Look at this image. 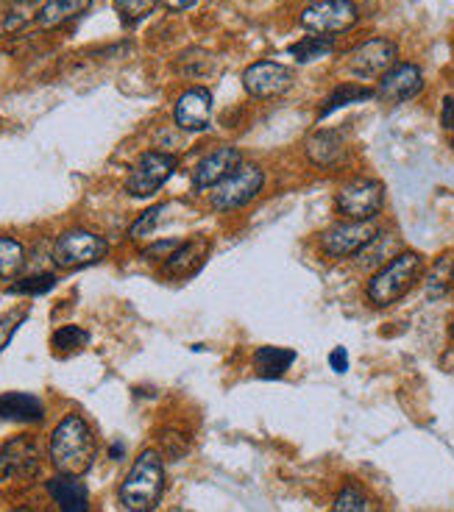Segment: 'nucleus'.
Returning a JSON list of instances; mask_svg holds the SVG:
<instances>
[{
  "label": "nucleus",
  "mask_w": 454,
  "mask_h": 512,
  "mask_svg": "<svg viewBox=\"0 0 454 512\" xmlns=\"http://www.w3.org/2000/svg\"><path fill=\"white\" fill-rule=\"evenodd\" d=\"M452 98H454V95H452Z\"/></svg>",
  "instance_id": "nucleus-42"
},
{
  "label": "nucleus",
  "mask_w": 454,
  "mask_h": 512,
  "mask_svg": "<svg viewBox=\"0 0 454 512\" xmlns=\"http://www.w3.org/2000/svg\"><path fill=\"white\" fill-rule=\"evenodd\" d=\"M156 9V0H115V12L123 26L134 28Z\"/></svg>",
  "instance_id": "nucleus-28"
},
{
  "label": "nucleus",
  "mask_w": 454,
  "mask_h": 512,
  "mask_svg": "<svg viewBox=\"0 0 454 512\" xmlns=\"http://www.w3.org/2000/svg\"><path fill=\"white\" fill-rule=\"evenodd\" d=\"M165 493V465L156 451H143L120 482V504L129 512H151Z\"/></svg>",
  "instance_id": "nucleus-3"
},
{
  "label": "nucleus",
  "mask_w": 454,
  "mask_h": 512,
  "mask_svg": "<svg viewBox=\"0 0 454 512\" xmlns=\"http://www.w3.org/2000/svg\"><path fill=\"white\" fill-rule=\"evenodd\" d=\"M449 334H452V340H454V315H452V323H449Z\"/></svg>",
  "instance_id": "nucleus-37"
},
{
  "label": "nucleus",
  "mask_w": 454,
  "mask_h": 512,
  "mask_svg": "<svg viewBox=\"0 0 454 512\" xmlns=\"http://www.w3.org/2000/svg\"><path fill=\"white\" fill-rule=\"evenodd\" d=\"M176 248H179V243H156V245H151V248H145V256H148V259H162V256H170L173 254V251H176Z\"/></svg>",
  "instance_id": "nucleus-35"
},
{
  "label": "nucleus",
  "mask_w": 454,
  "mask_h": 512,
  "mask_svg": "<svg viewBox=\"0 0 454 512\" xmlns=\"http://www.w3.org/2000/svg\"><path fill=\"white\" fill-rule=\"evenodd\" d=\"M173 173H176V156L165 154V151H148L129 170L126 192H129L131 198H151L154 192L162 190V184Z\"/></svg>",
  "instance_id": "nucleus-9"
},
{
  "label": "nucleus",
  "mask_w": 454,
  "mask_h": 512,
  "mask_svg": "<svg viewBox=\"0 0 454 512\" xmlns=\"http://www.w3.org/2000/svg\"><path fill=\"white\" fill-rule=\"evenodd\" d=\"M209 251H212L209 237H195V240H187V243L179 245V248L168 256V262H165V273H168V276H176V279H187V276H193L195 270L207 262Z\"/></svg>",
  "instance_id": "nucleus-17"
},
{
  "label": "nucleus",
  "mask_w": 454,
  "mask_h": 512,
  "mask_svg": "<svg viewBox=\"0 0 454 512\" xmlns=\"http://www.w3.org/2000/svg\"><path fill=\"white\" fill-rule=\"evenodd\" d=\"M385 209V184L368 176L346 181L335 195V212L343 220L374 223Z\"/></svg>",
  "instance_id": "nucleus-4"
},
{
  "label": "nucleus",
  "mask_w": 454,
  "mask_h": 512,
  "mask_svg": "<svg viewBox=\"0 0 454 512\" xmlns=\"http://www.w3.org/2000/svg\"><path fill=\"white\" fill-rule=\"evenodd\" d=\"M371 501L365 496V490L360 485H346L338 493V499L332 504V512H368Z\"/></svg>",
  "instance_id": "nucleus-29"
},
{
  "label": "nucleus",
  "mask_w": 454,
  "mask_h": 512,
  "mask_svg": "<svg viewBox=\"0 0 454 512\" xmlns=\"http://www.w3.org/2000/svg\"><path fill=\"white\" fill-rule=\"evenodd\" d=\"M20 320H26V309H17V312H12V315L0 318V351L9 346L12 334L20 329Z\"/></svg>",
  "instance_id": "nucleus-32"
},
{
  "label": "nucleus",
  "mask_w": 454,
  "mask_h": 512,
  "mask_svg": "<svg viewBox=\"0 0 454 512\" xmlns=\"http://www.w3.org/2000/svg\"><path fill=\"white\" fill-rule=\"evenodd\" d=\"M449 137H452V151H454V131H449Z\"/></svg>",
  "instance_id": "nucleus-40"
},
{
  "label": "nucleus",
  "mask_w": 454,
  "mask_h": 512,
  "mask_svg": "<svg viewBox=\"0 0 454 512\" xmlns=\"http://www.w3.org/2000/svg\"><path fill=\"white\" fill-rule=\"evenodd\" d=\"M329 365L335 373H346L349 371V351L343 346H338L332 354H329Z\"/></svg>",
  "instance_id": "nucleus-33"
},
{
  "label": "nucleus",
  "mask_w": 454,
  "mask_h": 512,
  "mask_svg": "<svg viewBox=\"0 0 454 512\" xmlns=\"http://www.w3.org/2000/svg\"><path fill=\"white\" fill-rule=\"evenodd\" d=\"M51 454L53 468L65 476L87 474L95 460V435H92L90 423L81 415H67L59 421L51 435Z\"/></svg>",
  "instance_id": "nucleus-2"
},
{
  "label": "nucleus",
  "mask_w": 454,
  "mask_h": 512,
  "mask_svg": "<svg viewBox=\"0 0 454 512\" xmlns=\"http://www.w3.org/2000/svg\"><path fill=\"white\" fill-rule=\"evenodd\" d=\"M290 84H293V73H290V67L279 62H254L243 73L246 92L251 98H260V101L285 95Z\"/></svg>",
  "instance_id": "nucleus-13"
},
{
  "label": "nucleus",
  "mask_w": 454,
  "mask_h": 512,
  "mask_svg": "<svg viewBox=\"0 0 454 512\" xmlns=\"http://www.w3.org/2000/svg\"><path fill=\"white\" fill-rule=\"evenodd\" d=\"M293 362H296V351L282 346H262L254 354V371L262 379H279L293 368Z\"/></svg>",
  "instance_id": "nucleus-21"
},
{
  "label": "nucleus",
  "mask_w": 454,
  "mask_h": 512,
  "mask_svg": "<svg viewBox=\"0 0 454 512\" xmlns=\"http://www.w3.org/2000/svg\"><path fill=\"white\" fill-rule=\"evenodd\" d=\"M168 512H190V510H182V507H176V510H168Z\"/></svg>",
  "instance_id": "nucleus-39"
},
{
  "label": "nucleus",
  "mask_w": 454,
  "mask_h": 512,
  "mask_svg": "<svg viewBox=\"0 0 454 512\" xmlns=\"http://www.w3.org/2000/svg\"><path fill=\"white\" fill-rule=\"evenodd\" d=\"M310 3H318V0H310Z\"/></svg>",
  "instance_id": "nucleus-41"
},
{
  "label": "nucleus",
  "mask_w": 454,
  "mask_h": 512,
  "mask_svg": "<svg viewBox=\"0 0 454 512\" xmlns=\"http://www.w3.org/2000/svg\"><path fill=\"white\" fill-rule=\"evenodd\" d=\"M12 512H31V510H26V507H17V510H12Z\"/></svg>",
  "instance_id": "nucleus-38"
},
{
  "label": "nucleus",
  "mask_w": 454,
  "mask_h": 512,
  "mask_svg": "<svg viewBox=\"0 0 454 512\" xmlns=\"http://www.w3.org/2000/svg\"><path fill=\"white\" fill-rule=\"evenodd\" d=\"M45 418V407L37 396L28 393H0V421L39 423Z\"/></svg>",
  "instance_id": "nucleus-19"
},
{
  "label": "nucleus",
  "mask_w": 454,
  "mask_h": 512,
  "mask_svg": "<svg viewBox=\"0 0 454 512\" xmlns=\"http://www.w3.org/2000/svg\"><path fill=\"white\" fill-rule=\"evenodd\" d=\"M399 59V45L388 37H374L360 42L354 51L349 53V73L360 81H371V78H382L390 67Z\"/></svg>",
  "instance_id": "nucleus-8"
},
{
  "label": "nucleus",
  "mask_w": 454,
  "mask_h": 512,
  "mask_svg": "<svg viewBox=\"0 0 454 512\" xmlns=\"http://www.w3.org/2000/svg\"><path fill=\"white\" fill-rule=\"evenodd\" d=\"M92 0H45L37 12L39 28H59L90 9Z\"/></svg>",
  "instance_id": "nucleus-20"
},
{
  "label": "nucleus",
  "mask_w": 454,
  "mask_h": 512,
  "mask_svg": "<svg viewBox=\"0 0 454 512\" xmlns=\"http://www.w3.org/2000/svg\"><path fill=\"white\" fill-rule=\"evenodd\" d=\"M424 276V256L410 248H402L371 273L365 284V301L374 309H388L399 304L404 295L410 293Z\"/></svg>",
  "instance_id": "nucleus-1"
},
{
  "label": "nucleus",
  "mask_w": 454,
  "mask_h": 512,
  "mask_svg": "<svg viewBox=\"0 0 454 512\" xmlns=\"http://www.w3.org/2000/svg\"><path fill=\"white\" fill-rule=\"evenodd\" d=\"M424 70L416 62H396L385 76L379 78L377 98L385 103L413 101L424 90Z\"/></svg>",
  "instance_id": "nucleus-12"
},
{
  "label": "nucleus",
  "mask_w": 454,
  "mask_h": 512,
  "mask_svg": "<svg viewBox=\"0 0 454 512\" xmlns=\"http://www.w3.org/2000/svg\"><path fill=\"white\" fill-rule=\"evenodd\" d=\"M165 209H168V206L159 204V206H151L148 212H143V218L131 226V231H129L131 240H145L148 234H154L156 223H159V218H162V212H165Z\"/></svg>",
  "instance_id": "nucleus-31"
},
{
  "label": "nucleus",
  "mask_w": 454,
  "mask_h": 512,
  "mask_svg": "<svg viewBox=\"0 0 454 512\" xmlns=\"http://www.w3.org/2000/svg\"><path fill=\"white\" fill-rule=\"evenodd\" d=\"M262 184H265V173H262L260 165H251V162L240 165L212 190V209L215 212H237L260 195Z\"/></svg>",
  "instance_id": "nucleus-6"
},
{
  "label": "nucleus",
  "mask_w": 454,
  "mask_h": 512,
  "mask_svg": "<svg viewBox=\"0 0 454 512\" xmlns=\"http://www.w3.org/2000/svg\"><path fill=\"white\" fill-rule=\"evenodd\" d=\"M454 284V256L443 254L435 268L424 273V290H427L429 298H443V295L452 290Z\"/></svg>",
  "instance_id": "nucleus-24"
},
{
  "label": "nucleus",
  "mask_w": 454,
  "mask_h": 512,
  "mask_svg": "<svg viewBox=\"0 0 454 512\" xmlns=\"http://www.w3.org/2000/svg\"><path fill=\"white\" fill-rule=\"evenodd\" d=\"M379 234V229L374 223H360V220H340L335 226L318 237V245L326 256L332 259H351L363 251L365 245L371 243Z\"/></svg>",
  "instance_id": "nucleus-10"
},
{
  "label": "nucleus",
  "mask_w": 454,
  "mask_h": 512,
  "mask_svg": "<svg viewBox=\"0 0 454 512\" xmlns=\"http://www.w3.org/2000/svg\"><path fill=\"white\" fill-rule=\"evenodd\" d=\"M307 159L321 170H340L349 159V142L338 128H321L307 140Z\"/></svg>",
  "instance_id": "nucleus-14"
},
{
  "label": "nucleus",
  "mask_w": 454,
  "mask_h": 512,
  "mask_svg": "<svg viewBox=\"0 0 454 512\" xmlns=\"http://www.w3.org/2000/svg\"><path fill=\"white\" fill-rule=\"evenodd\" d=\"M156 3H162V6H165V9H170V12H184V9L195 6L198 0H156Z\"/></svg>",
  "instance_id": "nucleus-36"
},
{
  "label": "nucleus",
  "mask_w": 454,
  "mask_h": 512,
  "mask_svg": "<svg viewBox=\"0 0 454 512\" xmlns=\"http://www.w3.org/2000/svg\"><path fill=\"white\" fill-rule=\"evenodd\" d=\"M26 265V248L14 237L0 234V279H14Z\"/></svg>",
  "instance_id": "nucleus-25"
},
{
  "label": "nucleus",
  "mask_w": 454,
  "mask_h": 512,
  "mask_svg": "<svg viewBox=\"0 0 454 512\" xmlns=\"http://www.w3.org/2000/svg\"><path fill=\"white\" fill-rule=\"evenodd\" d=\"M371 98H377V90H371V87H365V84H357V81H346V84H340V87H335V90L326 95V101L324 106H321L318 117L324 120L326 115L338 112L343 106L371 101Z\"/></svg>",
  "instance_id": "nucleus-22"
},
{
  "label": "nucleus",
  "mask_w": 454,
  "mask_h": 512,
  "mask_svg": "<svg viewBox=\"0 0 454 512\" xmlns=\"http://www.w3.org/2000/svg\"><path fill=\"white\" fill-rule=\"evenodd\" d=\"M48 493L62 512H90V493L78 476L59 474L48 482Z\"/></svg>",
  "instance_id": "nucleus-18"
},
{
  "label": "nucleus",
  "mask_w": 454,
  "mask_h": 512,
  "mask_svg": "<svg viewBox=\"0 0 454 512\" xmlns=\"http://www.w3.org/2000/svg\"><path fill=\"white\" fill-rule=\"evenodd\" d=\"M240 162V151L234 145H221L215 148L212 154H207L193 170V187L195 190H209V187H218L229 173H234Z\"/></svg>",
  "instance_id": "nucleus-16"
},
{
  "label": "nucleus",
  "mask_w": 454,
  "mask_h": 512,
  "mask_svg": "<svg viewBox=\"0 0 454 512\" xmlns=\"http://www.w3.org/2000/svg\"><path fill=\"white\" fill-rule=\"evenodd\" d=\"M109 251L106 240L87 229H70L56 237L53 243V262L62 270L90 268L95 262H101Z\"/></svg>",
  "instance_id": "nucleus-5"
},
{
  "label": "nucleus",
  "mask_w": 454,
  "mask_h": 512,
  "mask_svg": "<svg viewBox=\"0 0 454 512\" xmlns=\"http://www.w3.org/2000/svg\"><path fill=\"white\" fill-rule=\"evenodd\" d=\"M332 51H335V37H321V34H307V37L299 39V42H293V45L287 48V53L301 64L324 59V56H329Z\"/></svg>",
  "instance_id": "nucleus-23"
},
{
  "label": "nucleus",
  "mask_w": 454,
  "mask_h": 512,
  "mask_svg": "<svg viewBox=\"0 0 454 512\" xmlns=\"http://www.w3.org/2000/svg\"><path fill=\"white\" fill-rule=\"evenodd\" d=\"M393 254H399V251H393V234H390V231H379L377 237L357 254V259H360L363 268H371V265L382 268Z\"/></svg>",
  "instance_id": "nucleus-26"
},
{
  "label": "nucleus",
  "mask_w": 454,
  "mask_h": 512,
  "mask_svg": "<svg viewBox=\"0 0 454 512\" xmlns=\"http://www.w3.org/2000/svg\"><path fill=\"white\" fill-rule=\"evenodd\" d=\"M90 343V334L84 332L81 326H62L59 332H53L51 346L56 354H76L81 348Z\"/></svg>",
  "instance_id": "nucleus-27"
},
{
  "label": "nucleus",
  "mask_w": 454,
  "mask_h": 512,
  "mask_svg": "<svg viewBox=\"0 0 454 512\" xmlns=\"http://www.w3.org/2000/svg\"><path fill=\"white\" fill-rule=\"evenodd\" d=\"M357 20H360V9L351 0H318L301 12V26L321 37H338L357 26Z\"/></svg>",
  "instance_id": "nucleus-7"
},
{
  "label": "nucleus",
  "mask_w": 454,
  "mask_h": 512,
  "mask_svg": "<svg viewBox=\"0 0 454 512\" xmlns=\"http://www.w3.org/2000/svg\"><path fill=\"white\" fill-rule=\"evenodd\" d=\"M173 120L184 131H207L212 123V92L207 87L184 90L173 109Z\"/></svg>",
  "instance_id": "nucleus-15"
},
{
  "label": "nucleus",
  "mask_w": 454,
  "mask_h": 512,
  "mask_svg": "<svg viewBox=\"0 0 454 512\" xmlns=\"http://www.w3.org/2000/svg\"><path fill=\"white\" fill-rule=\"evenodd\" d=\"M39 474V446L31 435H17L0 448V485L28 482Z\"/></svg>",
  "instance_id": "nucleus-11"
},
{
  "label": "nucleus",
  "mask_w": 454,
  "mask_h": 512,
  "mask_svg": "<svg viewBox=\"0 0 454 512\" xmlns=\"http://www.w3.org/2000/svg\"><path fill=\"white\" fill-rule=\"evenodd\" d=\"M441 123L446 131H454V98L452 95H446L441 103Z\"/></svg>",
  "instance_id": "nucleus-34"
},
{
  "label": "nucleus",
  "mask_w": 454,
  "mask_h": 512,
  "mask_svg": "<svg viewBox=\"0 0 454 512\" xmlns=\"http://www.w3.org/2000/svg\"><path fill=\"white\" fill-rule=\"evenodd\" d=\"M53 284H56V276H53V273H34V276H26V279H17V282L9 287V293L45 295V293H51Z\"/></svg>",
  "instance_id": "nucleus-30"
}]
</instances>
